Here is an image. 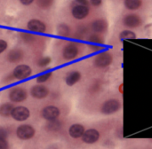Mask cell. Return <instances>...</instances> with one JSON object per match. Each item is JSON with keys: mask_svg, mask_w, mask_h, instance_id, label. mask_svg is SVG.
Returning a JSON list of instances; mask_svg holds the SVG:
<instances>
[{"mask_svg": "<svg viewBox=\"0 0 152 149\" xmlns=\"http://www.w3.org/2000/svg\"><path fill=\"white\" fill-rule=\"evenodd\" d=\"M13 105L11 103H4L0 106V116L4 117H8L11 116V113L13 109Z\"/></svg>", "mask_w": 152, "mask_h": 149, "instance_id": "18", "label": "cell"}, {"mask_svg": "<svg viewBox=\"0 0 152 149\" xmlns=\"http://www.w3.org/2000/svg\"><path fill=\"white\" fill-rule=\"evenodd\" d=\"M94 6H99L102 4V0H90Z\"/></svg>", "mask_w": 152, "mask_h": 149, "instance_id": "32", "label": "cell"}, {"mask_svg": "<svg viewBox=\"0 0 152 149\" xmlns=\"http://www.w3.org/2000/svg\"><path fill=\"white\" fill-rule=\"evenodd\" d=\"M72 16L77 19V20H83L85 19L88 13H89V8L86 5H83V4H77L72 8L71 11Z\"/></svg>", "mask_w": 152, "mask_h": 149, "instance_id": "11", "label": "cell"}, {"mask_svg": "<svg viewBox=\"0 0 152 149\" xmlns=\"http://www.w3.org/2000/svg\"><path fill=\"white\" fill-rule=\"evenodd\" d=\"M9 99L12 102H22L27 99V92L20 87L12 88L9 92Z\"/></svg>", "mask_w": 152, "mask_h": 149, "instance_id": "7", "label": "cell"}, {"mask_svg": "<svg viewBox=\"0 0 152 149\" xmlns=\"http://www.w3.org/2000/svg\"><path fill=\"white\" fill-rule=\"evenodd\" d=\"M124 24L128 28H137L142 25V20L141 17L135 14H128L123 20Z\"/></svg>", "mask_w": 152, "mask_h": 149, "instance_id": "12", "label": "cell"}, {"mask_svg": "<svg viewBox=\"0 0 152 149\" xmlns=\"http://www.w3.org/2000/svg\"><path fill=\"white\" fill-rule=\"evenodd\" d=\"M32 74V69L29 66L25 64L18 65L12 70V76L18 80H23L29 77Z\"/></svg>", "mask_w": 152, "mask_h": 149, "instance_id": "1", "label": "cell"}, {"mask_svg": "<svg viewBox=\"0 0 152 149\" xmlns=\"http://www.w3.org/2000/svg\"><path fill=\"white\" fill-rule=\"evenodd\" d=\"M16 135L20 140H30L35 135V130L31 125L22 124V125H20L17 128Z\"/></svg>", "mask_w": 152, "mask_h": 149, "instance_id": "2", "label": "cell"}, {"mask_svg": "<svg viewBox=\"0 0 152 149\" xmlns=\"http://www.w3.org/2000/svg\"><path fill=\"white\" fill-rule=\"evenodd\" d=\"M35 0H20V3L23 5H29L31 4Z\"/></svg>", "mask_w": 152, "mask_h": 149, "instance_id": "30", "label": "cell"}, {"mask_svg": "<svg viewBox=\"0 0 152 149\" xmlns=\"http://www.w3.org/2000/svg\"><path fill=\"white\" fill-rule=\"evenodd\" d=\"M27 28L28 30L36 33H45L46 30L45 24L42 20L37 19H32L28 20L27 23Z\"/></svg>", "mask_w": 152, "mask_h": 149, "instance_id": "9", "label": "cell"}, {"mask_svg": "<svg viewBox=\"0 0 152 149\" xmlns=\"http://www.w3.org/2000/svg\"><path fill=\"white\" fill-rule=\"evenodd\" d=\"M88 41L90 43H92L93 44L91 45L93 48H99V45L102 44V40L101 39V37L97 35H91L88 38Z\"/></svg>", "mask_w": 152, "mask_h": 149, "instance_id": "22", "label": "cell"}, {"mask_svg": "<svg viewBox=\"0 0 152 149\" xmlns=\"http://www.w3.org/2000/svg\"><path fill=\"white\" fill-rule=\"evenodd\" d=\"M51 62V58L50 57H43L41 58L38 62H37V65L41 68H45L46 66H48Z\"/></svg>", "mask_w": 152, "mask_h": 149, "instance_id": "27", "label": "cell"}, {"mask_svg": "<svg viewBox=\"0 0 152 149\" xmlns=\"http://www.w3.org/2000/svg\"><path fill=\"white\" fill-rule=\"evenodd\" d=\"M108 28V23L105 20H96L92 23V29L94 32L102 33L104 32Z\"/></svg>", "mask_w": 152, "mask_h": 149, "instance_id": "17", "label": "cell"}, {"mask_svg": "<svg viewBox=\"0 0 152 149\" xmlns=\"http://www.w3.org/2000/svg\"><path fill=\"white\" fill-rule=\"evenodd\" d=\"M76 2H77L78 4H83V5L88 6V1H87V0H76Z\"/></svg>", "mask_w": 152, "mask_h": 149, "instance_id": "33", "label": "cell"}, {"mask_svg": "<svg viewBox=\"0 0 152 149\" xmlns=\"http://www.w3.org/2000/svg\"><path fill=\"white\" fill-rule=\"evenodd\" d=\"M81 78V74L78 71H71L70 73H69L65 78V83L67 84V85L69 86H73L75 84H77Z\"/></svg>", "mask_w": 152, "mask_h": 149, "instance_id": "16", "label": "cell"}, {"mask_svg": "<svg viewBox=\"0 0 152 149\" xmlns=\"http://www.w3.org/2000/svg\"><path fill=\"white\" fill-rule=\"evenodd\" d=\"M78 52H79L78 47L74 43H69L63 47L62 56L63 59H65L66 60H72L77 58Z\"/></svg>", "mask_w": 152, "mask_h": 149, "instance_id": "5", "label": "cell"}, {"mask_svg": "<svg viewBox=\"0 0 152 149\" xmlns=\"http://www.w3.org/2000/svg\"><path fill=\"white\" fill-rule=\"evenodd\" d=\"M38 6L42 9H48L52 6L53 0H37Z\"/></svg>", "mask_w": 152, "mask_h": 149, "instance_id": "25", "label": "cell"}, {"mask_svg": "<svg viewBox=\"0 0 152 149\" xmlns=\"http://www.w3.org/2000/svg\"><path fill=\"white\" fill-rule=\"evenodd\" d=\"M6 59L10 63H17L23 59V52L20 49H12L7 53Z\"/></svg>", "mask_w": 152, "mask_h": 149, "instance_id": "14", "label": "cell"}, {"mask_svg": "<svg viewBox=\"0 0 152 149\" xmlns=\"http://www.w3.org/2000/svg\"><path fill=\"white\" fill-rule=\"evenodd\" d=\"M60 109L54 106H47L44 108L41 111V116L44 119L47 121L57 119L60 116Z\"/></svg>", "mask_w": 152, "mask_h": 149, "instance_id": "8", "label": "cell"}, {"mask_svg": "<svg viewBox=\"0 0 152 149\" xmlns=\"http://www.w3.org/2000/svg\"><path fill=\"white\" fill-rule=\"evenodd\" d=\"M8 47V44L5 40L4 39H0V54L3 53Z\"/></svg>", "mask_w": 152, "mask_h": 149, "instance_id": "28", "label": "cell"}, {"mask_svg": "<svg viewBox=\"0 0 152 149\" xmlns=\"http://www.w3.org/2000/svg\"><path fill=\"white\" fill-rule=\"evenodd\" d=\"M81 138H82L83 142L86 144H94L98 141L100 138V133L95 129H89L87 131H85Z\"/></svg>", "mask_w": 152, "mask_h": 149, "instance_id": "10", "label": "cell"}, {"mask_svg": "<svg viewBox=\"0 0 152 149\" xmlns=\"http://www.w3.org/2000/svg\"><path fill=\"white\" fill-rule=\"evenodd\" d=\"M30 116V112L29 110L25 108V107H16V108H13L12 113H11V116L18 121V122H23V121H26Z\"/></svg>", "mask_w": 152, "mask_h": 149, "instance_id": "6", "label": "cell"}, {"mask_svg": "<svg viewBox=\"0 0 152 149\" xmlns=\"http://www.w3.org/2000/svg\"><path fill=\"white\" fill-rule=\"evenodd\" d=\"M119 37L121 40H126V39H135L136 35L134 32L131 30H124L120 33Z\"/></svg>", "mask_w": 152, "mask_h": 149, "instance_id": "23", "label": "cell"}, {"mask_svg": "<svg viewBox=\"0 0 152 149\" xmlns=\"http://www.w3.org/2000/svg\"><path fill=\"white\" fill-rule=\"evenodd\" d=\"M51 76H52V72L50 71V72H47V73H45V74H42V75L38 76L37 77L36 81H37V84H44L46 81H48L51 78Z\"/></svg>", "mask_w": 152, "mask_h": 149, "instance_id": "24", "label": "cell"}, {"mask_svg": "<svg viewBox=\"0 0 152 149\" xmlns=\"http://www.w3.org/2000/svg\"><path fill=\"white\" fill-rule=\"evenodd\" d=\"M111 62H112V55L108 52H104L98 54L94 60V66L101 68L110 66Z\"/></svg>", "mask_w": 152, "mask_h": 149, "instance_id": "4", "label": "cell"}, {"mask_svg": "<svg viewBox=\"0 0 152 149\" xmlns=\"http://www.w3.org/2000/svg\"><path fill=\"white\" fill-rule=\"evenodd\" d=\"M121 107L120 102L118 100L112 99L105 101L102 106V113L104 115H111L119 110Z\"/></svg>", "mask_w": 152, "mask_h": 149, "instance_id": "3", "label": "cell"}, {"mask_svg": "<svg viewBox=\"0 0 152 149\" xmlns=\"http://www.w3.org/2000/svg\"><path fill=\"white\" fill-rule=\"evenodd\" d=\"M0 149H8V143L4 138H0Z\"/></svg>", "mask_w": 152, "mask_h": 149, "instance_id": "29", "label": "cell"}, {"mask_svg": "<svg viewBox=\"0 0 152 149\" xmlns=\"http://www.w3.org/2000/svg\"><path fill=\"white\" fill-rule=\"evenodd\" d=\"M46 128H47L48 131L57 132V131H59L61 128V123L59 120H57V119L48 121V124H46Z\"/></svg>", "mask_w": 152, "mask_h": 149, "instance_id": "20", "label": "cell"}, {"mask_svg": "<svg viewBox=\"0 0 152 149\" xmlns=\"http://www.w3.org/2000/svg\"><path fill=\"white\" fill-rule=\"evenodd\" d=\"M142 5V0H125V6L128 10H136Z\"/></svg>", "mask_w": 152, "mask_h": 149, "instance_id": "21", "label": "cell"}, {"mask_svg": "<svg viewBox=\"0 0 152 149\" xmlns=\"http://www.w3.org/2000/svg\"><path fill=\"white\" fill-rule=\"evenodd\" d=\"M57 34L61 36H69L70 33V28L66 23H61L57 26Z\"/></svg>", "mask_w": 152, "mask_h": 149, "instance_id": "19", "label": "cell"}, {"mask_svg": "<svg viewBox=\"0 0 152 149\" xmlns=\"http://www.w3.org/2000/svg\"><path fill=\"white\" fill-rule=\"evenodd\" d=\"M48 93L49 91L45 85H35L30 90V94L35 99H44Z\"/></svg>", "mask_w": 152, "mask_h": 149, "instance_id": "13", "label": "cell"}, {"mask_svg": "<svg viewBox=\"0 0 152 149\" xmlns=\"http://www.w3.org/2000/svg\"><path fill=\"white\" fill-rule=\"evenodd\" d=\"M84 132H85V127L79 124H75L71 125L69 130V136L73 139L81 138L83 136Z\"/></svg>", "mask_w": 152, "mask_h": 149, "instance_id": "15", "label": "cell"}, {"mask_svg": "<svg viewBox=\"0 0 152 149\" xmlns=\"http://www.w3.org/2000/svg\"><path fill=\"white\" fill-rule=\"evenodd\" d=\"M20 37L22 38V40L26 43H31L35 40V37L33 35L29 34V33H26V32H23L20 34Z\"/></svg>", "mask_w": 152, "mask_h": 149, "instance_id": "26", "label": "cell"}, {"mask_svg": "<svg viewBox=\"0 0 152 149\" xmlns=\"http://www.w3.org/2000/svg\"><path fill=\"white\" fill-rule=\"evenodd\" d=\"M6 137H7V133H6L5 130H4L3 128H0V138L5 139Z\"/></svg>", "mask_w": 152, "mask_h": 149, "instance_id": "31", "label": "cell"}]
</instances>
